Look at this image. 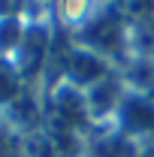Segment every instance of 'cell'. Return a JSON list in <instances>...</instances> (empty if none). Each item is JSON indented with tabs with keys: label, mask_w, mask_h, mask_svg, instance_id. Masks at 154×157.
<instances>
[{
	"label": "cell",
	"mask_w": 154,
	"mask_h": 157,
	"mask_svg": "<svg viewBox=\"0 0 154 157\" xmlns=\"http://www.w3.org/2000/svg\"><path fill=\"white\" fill-rule=\"evenodd\" d=\"M118 130L127 133L130 139H139V136H151L154 133V100L148 94H127L121 109H118Z\"/></svg>",
	"instance_id": "obj_1"
},
{
	"label": "cell",
	"mask_w": 154,
	"mask_h": 157,
	"mask_svg": "<svg viewBox=\"0 0 154 157\" xmlns=\"http://www.w3.org/2000/svg\"><path fill=\"white\" fill-rule=\"evenodd\" d=\"M124 97H127V91H124V82H121L118 76L100 78L97 85H91V88L85 91L88 115L94 118V121H97V118H106V115H118Z\"/></svg>",
	"instance_id": "obj_2"
},
{
	"label": "cell",
	"mask_w": 154,
	"mask_h": 157,
	"mask_svg": "<svg viewBox=\"0 0 154 157\" xmlns=\"http://www.w3.org/2000/svg\"><path fill=\"white\" fill-rule=\"evenodd\" d=\"M70 85L73 88H79V91H88L91 85H97L100 78H106L109 76V67H106V60L100 58L97 52H76L73 55V60H70Z\"/></svg>",
	"instance_id": "obj_3"
},
{
	"label": "cell",
	"mask_w": 154,
	"mask_h": 157,
	"mask_svg": "<svg viewBox=\"0 0 154 157\" xmlns=\"http://www.w3.org/2000/svg\"><path fill=\"white\" fill-rule=\"evenodd\" d=\"M21 70L15 67V60L0 55V109L12 106L18 100V91H21Z\"/></svg>",
	"instance_id": "obj_4"
},
{
	"label": "cell",
	"mask_w": 154,
	"mask_h": 157,
	"mask_svg": "<svg viewBox=\"0 0 154 157\" xmlns=\"http://www.w3.org/2000/svg\"><path fill=\"white\" fill-rule=\"evenodd\" d=\"M88 157H136V139H130L127 133H112L103 142H94Z\"/></svg>",
	"instance_id": "obj_5"
},
{
	"label": "cell",
	"mask_w": 154,
	"mask_h": 157,
	"mask_svg": "<svg viewBox=\"0 0 154 157\" xmlns=\"http://www.w3.org/2000/svg\"><path fill=\"white\" fill-rule=\"evenodd\" d=\"M24 24H21V18H0V55H15L21 45V39H24Z\"/></svg>",
	"instance_id": "obj_6"
},
{
	"label": "cell",
	"mask_w": 154,
	"mask_h": 157,
	"mask_svg": "<svg viewBox=\"0 0 154 157\" xmlns=\"http://www.w3.org/2000/svg\"><path fill=\"white\" fill-rule=\"evenodd\" d=\"M88 9H91V0H64L60 3V12L67 21H82L88 15Z\"/></svg>",
	"instance_id": "obj_7"
},
{
	"label": "cell",
	"mask_w": 154,
	"mask_h": 157,
	"mask_svg": "<svg viewBox=\"0 0 154 157\" xmlns=\"http://www.w3.org/2000/svg\"><path fill=\"white\" fill-rule=\"evenodd\" d=\"M15 9V0H0V18H9Z\"/></svg>",
	"instance_id": "obj_8"
}]
</instances>
